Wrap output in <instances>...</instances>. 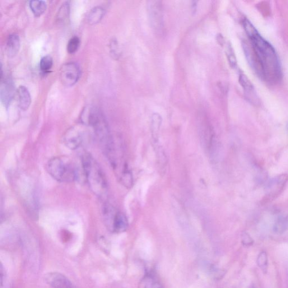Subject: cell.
Instances as JSON below:
<instances>
[{
	"label": "cell",
	"instance_id": "1",
	"mask_svg": "<svg viewBox=\"0 0 288 288\" xmlns=\"http://www.w3.org/2000/svg\"><path fill=\"white\" fill-rule=\"evenodd\" d=\"M243 25L249 39L248 43H243V49L250 67L261 80L276 84L281 81L282 74L275 49L247 19H244Z\"/></svg>",
	"mask_w": 288,
	"mask_h": 288
},
{
	"label": "cell",
	"instance_id": "2",
	"mask_svg": "<svg viewBox=\"0 0 288 288\" xmlns=\"http://www.w3.org/2000/svg\"><path fill=\"white\" fill-rule=\"evenodd\" d=\"M81 121L94 129L105 154L109 160L115 156V147L107 121L102 111L96 107H86L81 115Z\"/></svg>",
	"mask_w": 288,
	"mask_h": 288
},
{
	"label": "cell",
	"instance_id": "3",
	"mask_svg": "<svg viewBox=\"0 0 288 288\" xmlns=\"http://www.w3.org/2000/svg\"><path fill=\"white\" fill-rule=\"evenodd\" d=\"M82 165L89 187L96 196L104 198L108 191V184L103 171L90 154L82 157Z\"/></svg>",
	"mask_w": 288,
	"mask_h": 288
},
{
	"label": "cell",
	"instance_id": "4",
	"mask_svg": "<svg viewBox=\"0 0 288 288\" xmlns=\"http://www.w3.org/2000/svg\"><path fill=\"white\" fill-rule=\"evenodd\" d=\"M46 167L49 174L59 182H72L76 179V169L63 158H53L48 162Z\"/></svg>",
	"mask_w": 288,
	"mask_h": 288
},
{
	"label": "cell",
	"instance_id": "5",
	"mask_svg": "<svg viewBox=\"0 0 288 288\" xmlns=\"http://www.w3.org/2000/svg\"><path fill=\"white\" fill-rule=\"evenodd\" d=\"M103 216L105 225L111 231L118 233L127 230L128 224L126 217L110 204H104Z\"/></svg>",
	"mask_w": 288,
	"mask_h": 288
},
{
	"label": "cell",
	"instance_id": "6",
	"mask_svg": "<svg viewBox=\"0 0 288 288\" xmlns=\"http://www.w3.org/2000/svg\"><path fill=\"white\" fill-rule=\"evenodd\" d=\"M80 75V68L76 63H66L60 69V80L62 84L66 87L75 85Z\"/></svg>",
	"mask_w": 288,
	"mask_h": 288
},
{
	"label": "cell",
	"instance_id": "7",
	"mask_svg": "<svg viewBox=\"0 0 288 288\" xmlns=\"http://www.w3.org/2000/svg\"><path fill=\"white\" fill-rule=\"evenodd\" d=\"M148 7L153 29L156 32H161L164 27L162 2L160 1L149 2Z\"/></svg>",
	"mask_w": 288,
	"mask_h": 288
},
{
	"label": "cell",
	"instance_id": "8",
	"mask_svg": "<svg viewBox=\"0 0 288 288\" xmlns=\"http://www.w3.org/2000/svg\"><path fill=\"white\" fill-rule=\"evenodd\" d=\"M63 138L65 146L71 150H76L82 145L83 134L81 130L72 128L64 134Z\"/></svg>",
	"mask_w": 288,
	"mask_h": 288
},
{
	"label": "cell",
	"instance_id": "9",
	"mask_svg": "<svg viewBox=\"0 0 288 288\" xmlns=\"http://www.w3.org/2000/svg\"><path fill=\"white\" fill-rule=\"evenodd\" d=\"M45 280L53 288H73L72 282L68 278L59 272H50L46 274Z\"/></svg>",
	"mask_w": 288,
	"mask_h": 288
},
{
	"label": "cell",
	"instance_id": "10",
	"mask_svg": "<svg viewBox=\"0 0 288 288\" xmlns=\"http://www.w3.org/2000/svg\"><path fill=\"white\" fill-rule=\"evenodd\" d=\"M2 81L1 89H0V96L3 104L7 108L11 104L14 97H15V85L10 78H5Z\"/></svg>",
	"mask_w": 288,
	"mask_h": 288
},
{
	"label": "cell",
	"instance_id": "11",
	"mask_svg": "<svg viewBox=\"0 0 288 288\" xmlns=\"http://www.w3.org/2000/svg\"><path fill=\"white\" fill-rule=\"evenodd\" d=\"M288 178L286 175H281L273 179L269 183L268 188L271 191L269 192L268 196L270 197H274L281 191L283 187H284Z\"/></svg>",
	"mask_w": 288,
	"mask_h": 288
},
{
	"label": "cell",
	"instance_id": "12",
	"mask_svg": "<svg viewBox=\"0 0 288 288\" xmlns=\"http://www.w3.org/2000/svg\"><path fill=\"white\" fill-rule=\"evenodd\" d=\"M18 103L19 106L22 110L29 108L31 104L30 93L27 88L24 86L19 87L17 90Z\"/></svg>",
	"mask_w": 288,
	"mask_h": 288
},
{
	"label": "cell",
	"instance_id": "13",
	"mask_svg": "<svg viewBox=\"0 0 288 288\" xmlns=\"http://www.w3.org/2000/svg\"><path fill=\"white\" fill-rule=\"evenodd\" d=\"M21 47L20 37L16 34L9 36L7 42V53L9 57L13 58L18 53Z\"/></svg>",
	"mask_w": 288,
	"mask_h": 288
},
{
	"label": "cell",
	"instance_id": "14",
	"mask_svg": "<svg viewBox=\"0 0 288 288\" xmlns=\"http://www.w3.org/2000/svg\"><path fill=\"white\" fill-rule=\"evenodd\" d=\"M239 82L240 85L242 87L245 94L247 96V98L250 100L255 99L256 97L254 86L251 81H250L248 77L245 74L241 73L239 74Z\"/></svg>",
	"mask_w": 288,
	"mask_h": 288
},
{
	"label": "cell",
	"instance_id": "15",
	"mask_svg": "<svg viewBox=\"0 0 288 288\" xmlns=\"http://www.w3.org/2000/svg\"><path fill=\"white\" fill-rule=\"evenodd\" d=\"M104 9L101 7H96L91 9L88 16V22L90 25H96L99 23L105 15Z\"/></svg>",
	"mask_w": 288,
	"mask_h": 288
},
{
	"label": "cell",
	"instance_id": "16",
	"mask_svg": "<svg viewBox=\"0 0 288 288\" xmlns=\"http://www.w3.org/2000/svg\"><path fill=\"white\" fill-rule=\"evenodd\" d=\"M140 288H164L157 277L152 273H148L143 277L140 284Z\"/></svg>",
	"mask_w": 288,
	"mask_h": 288
},
{
	"label": "cell",
	"instance_id": "17",
	"mask_svg": "<svg viewBox=\"0 0 288 288\" xmlns=\"http://www.w3.org/2000/svg\"><path fill=\"white\" fill-rule=\"evenodd\" d=\"M288 229V218L286 216H281L277 218L273 225V230L276 234H284Z\"/></svg>",
	"mask_w": 288,
	"mask_h": 288
},
{
	"label": "cell",
	"instance_id": "18",
	"mask_svg": "<svg viewBox=\"0 0 288 288\" xmlns=\"http://www.w3.org/2000/svg\"><path fill=\"white\" fill-rule=\"evenodd\" d=\"M162 122L161 116L159 113H154L152 117V132L153 138L155 142L158 140V137L160 132V130Z\"/></svg>",
	"mask_w": 288,
	"mask_h": 288
},
{
	"label": "cell",
	"instance_id": "19",
	"mask_svg": "<svg viewBox=\"0 0 288 288\" xmlns=\"http://www.w3.org/2000/svg\"><path fill=\"white\" fill-rule=\"evenodd\" d=\"M30 7L32 13L36 17H40L43 14L47 8V5L44 1H31L30 2Z\"/></svg>",
	"mask_w": 288,
	"mask_h": 288
},
{
	"label": "cell",
	"instance_id": "20",
	"mask_svg": "<svg viewBox=\"0 0 288 288\" xmlns=\"http://www.w3.org/2000/svg\"><path fill=\"white\" fill-rule=\"evenodd\" d=\"M257 263L258 266L261 270L266 273L268 268V260L266 252L262 251L259 253L257 258Z\"/></svg>",
	"mask_w": 288,
	"mask_h": 288
},
{
	"label": "cell",
	"instance_id": "21",
	"mask_svg": "<svg viewBox=\"0 0 288 288\" xmlns=\"http://www.w3.org/2000/svg\"><path fill=\"white\" fill-rule=\"evenodd\" d=\"M53 66V59L50 55L45 56L40 60V68L43 72H48Z\"/></svg>",
	"mask_w": 288,
	"mask_h": 288
},
{
	"label": "cell",
	"instance_id": "22",
	"mask_svg": "<svg viewBox=\"0 0 288 288\" xmlns=\"http://www.w3.org/2000/svg\"><path fill=\"white\" fill-rule=\"evenodd\" d=\"M80 40L77 36H74L69 40L67 44V52L69 54H73L77 52L80 46Z\"/></svg>",
	"mask_w": 288,
	"mask_h": 288
},
{
	"label": "cell",
	"instance_id": "23",
	"mask_svg": "<svg viewBox=\"0 0 288 288\" xmlns=\"http://www.w3.org/2000/svg\"><path fill=\"white\" fill-rule=\"evenodd\" d=\"M226 54L227 59L231 68H235L237 66V61L233 48L230 44L226 46Z\"/></svg>",
	"mask_w": 288,
	"mask_h": 288
},
{
	"label": "cell",
	"instance_id": "24",
	"mask_svg": "<svg viewBox=\"0 0 288 288\" xmlns=\"http://www.w3.org/2000/svg\"><path fill=\"white\" fill-rule=\"evenodd\" d=\"M69 14V4L68 3L62 5L58 13V20L59 22L66 21Z\"/></svg>",
	"mask_w": 288,
	"mask_h": 288
},
{
	"label": "cell",
	"instance_id": "25",
	"mask_svg": "<svg viewBox=\"0 0 288 288\" xmlns=\"http://www.w3.org/2000/svg\"><path fill=\"white\" fill-rule=\"evenodd\" d=\"M110 45L111 55H113V58L118 59L119 57L120 52L117 41L113 39L111 41Z\"/></svg>",
	"mask_w": 288,
	"mask_h": 288
},
{
	"label": "cell",
	"instance_id": "26",
	"mask_svg": "<svg viewBox=\"0 0 288 288\" xmlns=\"http://www.w3.org/2000/svg\"><path fill=\"white\" fill-rule=\"evenodd\" d=\"M241 243L245 247H250V246L253 245L254 244V240L252 237L249 235L247 233H243L242 236H241Z\"/></svg>",
	"mask_w": 288,
	"mask_h": 288
},
{
	"label": "cell",
	"instance_id": "27",
	"mask_svg": "<svg viewBox=\"0 0 288 288\" xmlns=\"http://www.w3.org/2000/svg\"><path fill=\"white\" fill-rule=\"evenodd\" d=\"M197 3H198L197 2H192V12L193 13H195L196 12Z\"/></svg>",
	"mask_w": 288,
	"mask_h": 288
},
{
	"label": "cell",
	"instance_id": "28",
	"mask_svg": "<svg viewBox=\"0 0 288 288\" xmlns=\"http://www.w3.org/2000/svg\"><path fill=\"white\" fill-rule=\"evenodd\" d=\"M250 288H255V287H254V286H251V287H250Z\"/></svg>",
	"mask_w": 288,
	"mask_h": 288
},
{
	"label": "cell",
	"instance_id": "29",
	"mask_svg": "<svg viewBox=\"0 0 288 288\" xmlns=\"http://www.w3.org/2000/svg\"><path fill=\"white\" fill-rule=\"evenodd\" d=\"M287 131H288V124L287 125Z\"/></svg>",
	"mask_w": 288,
	"mask_h": 288
}]
</instances>
